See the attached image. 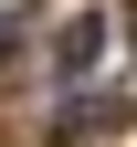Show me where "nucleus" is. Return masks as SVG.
I'll return each mask as SVG.
<instances>
[{"mask_svg":"<svg viewBox=\"0 0 137 147\" xmlns=\"http://www.w3.org/2000/svg\"><path fill=\"white\" fill-rule=\"evenodd\" d=\"M95 53H106V32H95V21H63V32H53V74H85Z\"/></svg>","mask_w":137,"mask_h":147,"instance_id":"obj_1","label":"nucleus"},{"mask_svg":"<svg viewBox=\"0 0 137 147\" xmlns=\"http://www.w3.org/2000/svg\"><path fill=\"white\" fill-rule=\"evenodd\" d=\"M106 126H127L116 95H74V105H63V137H106Z\"/></svg>","mask_w":137,"mask_h":147,"instance_id":"obj_2","label":"nucleus"},{"mask_svg":"<svg viewBox=\"0 0 137 147\" xmlns=\"http://www.w3.org/2000/svg\"><path fill=\"white\" fill-rule=\"evenodd\" d=\"M127 42H137V0H127Z\"/></svg>","mask_w":137,"mask_h":147,"instance_id":"obj_3","label":"nucleus"}]
</instances>
